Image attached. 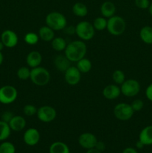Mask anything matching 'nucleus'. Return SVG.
<instances>
[{
	"label": "nucleus",
	"instance_id": "1",
	"mask_svg": "<svg viewBox=\"0 0 152 153\" xmlns=\"http://www.w3.org/2000/svg\"><path fill=\"white\" fill-rule=\"evenodd\" d=\"M87 47L84 41L81 40H73L67 43L64 50V55L70 62H77L86 56Z\"/></svg>",
	"mask_w": 152,
	"mask_h": 153
},
{
	"label": "nucleus",
	"instance_id": "2",
	"mask_svg": "<svg viewBox=\"0 0 152 153\" xmlns=\"http://www.w3.org/2000/svg\"><path fill=\"white\" fill-rule=\"evenodd\" d=\"M46 24L54 31H63L67 25V19L63 13L52 11L46 16Z\"/></svg>",
	"mask_w": 152,
	"mask_h": 153
},
{
	"label": "nucleus",
	"instance_id": "3",
	"mask_svg": "<svg viewBox=\"0 0 152 153\" xmlns=\"http://www.w3.org/2000/svg\"><path fill=\"white\" fill-rule=\"evenodd\" d=\"M30 79L37 86H45L50 82L51 75L47 69L39 66L31 69Z\"/></svg>",
	"mask_w": 152,
	"mask_h": 153
},
{
	"label": "nucleus",
	"instance_id": "4",
	"mask_svg": "<svg viewBox=\"0 0 152 153\" xmlns=\"http://www.w3.org/2000/svg\"><path fill=\"white\" fill-rule=\"evenodd\" d=\"M126 29V22L122 16L114 15L107 19V30L113 36H120Z\"/></svg>",
	"mask_w": 152,
	"mask_h": 153
},
{
	"label": "nucleus",
	"instance_id": "5",
	"mask_svg": "<svg viewBox=\"0 0 152 153\" xmlns=\"http://www.w3.org/2000/svg\"><path fill=\"white\" fill-rule=\"evenodd\" d=\"M95 30L92 23L88 21H80L75 26V34L83 41H88L93 38Z\"/></svg>",
	"mask_w": 152,
	"mask_h": 153
},
{
	"label": "nucleus",
	"instance_id": "6",
	"mask_svg": "<svg viewBox=\"0 0 152 153\" xmlns=\"http://www.w3.org/2000/svg\"><path fill=\"white\" fill-rule=\"evenodd\" d=\"M134 111L130 104L120 102L116 105L113 108V114L115 117L121 121H128L134 116Z\"/></svg>",
	"mask_w": 152,
	"mask_h": 153
},
{
	"label": "nucleus",
	"instance_id": "7",
	"mask_svg": "<svg viewBox=\"0 0 152 153\" xmlns=\"http://www.w3.org/2000/svg\"><path fill=\"white\" fill-rule=\"evenodd\" d=\"M121 93L127 97H134L139 93L141 86L139 82L134 79H125L121 85Z\"/></svg>",
	"mask_w": 152,
	"mask_h": 153
},
{
	"label": "nucleus",
	"instance_id": "8",
	"mask_svg": "<svg viewBox=\"0 0 152 153\" xmlns=\"http://www.w3.org/2000/svg\"><path fill=\"white\" fill-rule=\"evenodd\" d=\"M18 97V91L12 85H4L0 88V103L9 105L14 102Z\"/></svg>",
	"mask_w": 152,
	"mask_h": 153
},
{
	"label": "nucleus",
	"instance_id": "9",
	"mask_svg": "<svg viewBox=\"0 0 152 153\" xmlns=\"http://www.w3.org/2000/svg\"><path fill=\"white\" fill-rule=\"evenodd\" d=\"M37 117L40 121L43 123H51L55 120L57 111L50 105H43L37 108Z\"/></svg>",
	"mask_w": 152,
	"mask_h": 153
},
{
	"label": "nucleus",
	"instance_id": "10",
	"mask_svg": "<svg viewBox=\"0 0 152 153\" xmlns=\"http://www.w3.org/2000/svg\"><path fill=\"white\" fill-rule=\"evenodd\" d=\"M64 79L69 85H77L81 79V73L79 71L76 66H70L64 72Z\"/></svg>",
	"mask_w": 152,
	"mask_h": 153
},
{
	"label": "nucleus",
	"instance_id": "11",
	"mask_svg": "<svg viewBox=\"0 0 152 153\" xmlns=\"http://www.w3.org/2000/svg\"><path fill=\"white\" fill-rule=\"evenodd\" d=\"M1 41L4 44V47L12 49L16 46L19 42L17 34L12 30H4L1 34Z\"/></svg>",
	"mask_w": 152,
	"mask_h": 153
},
{
	"label": "nucleus",
	"instance_id": "12",
	"mask_svg": "<svg viewBox=\"0 0 152 153\" xmlns=\"http://www.w3.org/2000/svg\"><path fill=\"white\" fill-rule=\"evenodd\" d=\"M98 139L95 134L90 132H84L80 134L78 137V143L82 148L89 149L95 146Z\"/></svg>",
	"mask_w": 152,
	"mask_h": 153
},
{
	"label": "nucleus",
	"instance_id": "13",
	"mask_svg": "<svg viewBox=\"0 0 152 153\" xmlns=\"http://www.w3.org/2000/svg\"><path fill=\"white\" fill-rule=\"evenodd\" d=\"M23 140L26 145L34 146L40 140V133L37 128H29L24 132Z\"/></svg>",
	"mask_w": 152,
	"mask_h": 153
},
{
	"label": "nucleus",
	"instance_id": "14",
	"mask_svg": "<svg viewBox=\"0 0 152 153\" xmlns=\"http://www.w3.org/2000/svg\"><path fill=\"white\" fill-rule=\"evenodd\" d=\"M120 87L118 86L116 84L108 85L103 89V97L108 100H113L117 99L121 95Z\"/></svg>",
	"mask_w": 152,
	"mask_h": 153
},
{
	"label": "nucleus",
	"instance_id": "15",
	"mask_svg": "<svg viewBox=\"0 0 152 153\" xmlns=\"http://www.w3.org/2000/svg\"><path fill=\"white\" fill-rule=\"evenodd\" d=\"M42 61H43V57L40 52L38 51H31L27 55L26 64L30 68H35V67H39L41 64Z\"/></svg>",
	"mask_w": 152,
	"mask_h": 153
},
{
	"label": "nucleus",
	"instance_id": "16",
	"mask_svg": "<svg viewBox=\"0 0 152 153\" xmlns=\"http://www.w3.org/2000/svg\"><path fill=\"white\" fill-rule=\"evenodd\" d=\"M8 124L11 131H21L26 126V120L20 115H13Z\"/></svg>",
	"mask_w": 152,
	"mask_h": 153
},
{
	"label": "nucleus",
	"instance_id": "17",
	"mask_svg": "<svg viewBox=\"0 0 152 153\" xmlns=\"http://www.w3.org/2000/svg\"><path fill=\"white\" fill-rule=\"evenodd\" d=\"M139 140L145 146L152 145V125L147 126L141 130L139 134Z\"/></svg>",
	"mask_w": 152,
	"mask_h": 153
},
{
	"label": "nucleus",
	"instance_id": "18",
	"mask_svg": "<svg viewBox=\"0 0 152 153\" xmlns=\"http://www.w3.org/2000/svg\"><path fill=\"white\" fill-rule=\"evenodd\" d=\"M70 63V61L66 57L65 55H57L54 60V64L56 69L62 73H64L71 66Z\"/></svg>",
	"mask_w": 152,
	"mask_h": 153
},
{
	"label": "nucleus",
	"instance_id": "19",
	"mask_svg": "<svg viewBox=\"0 0 152 153\" xmlns=\"http://www.w3.org/2000/svg\"><path fill=\"white\" fill-rule=\"evenodd\" d=\"M116 10V5L114 4V3L110 1H106L103 2L101 4V7H100V10H101L102 16L107 18V19H109L111 16H114Z\"/></svg>",
	"mask_w": 152,
	"mask_h": 153
},
{
	"label": "nucleus",
	"instance_id": "20",
	"mask_svg": "<svg viewBox=\"0 0 152 153\" xmlns=\"http://www.w3.org/2000/svg\"><path fill=\"white\" fill-rule=\"evenodd\" d=\"M38 35L40 40L43 41L51 42L55 38V31L46 25L39 29Z\"/></svg>",
	"mask_w": 152,
	"mask_h": 153
},
{
	"label": "nucleus",
	"instance_id": "21",
	"mask_svg": "<svg viewBox=\"0 0 152 153\" xmlns=\"http://www.w3.org/2000/svg\"><path fill=\"white\" fill-rule=\"evenodd\" d=\"M139 37L145 44H152V27L149 25L143 26L139 31Z\"/></svg>",
	"mask_w": 152,
	"mask_h": 153
},
{
	"label": "nucleus",
	"instance_id": "22",
	"mask_svg": "<svg viewBox=\"0 0 152 153\" xmlns=\"http://www.w3.org/2000/svg\"><path fill=\"white\" fill-rule=\"evenodd\" d=\"M49 153H70L69 146L61 141L54 142L49 147Z\"/></svg>",
	"mask_w": 152,
	"mask_h": 153
},
{
	"label": "nucleus",
	"instance_id": "23",
	"mask_svg": "<svg viewBox=\"0 0 152 153\" xmlns=\"http://www.w3.org/2000/svg\"><path fill=\"white\" fill-rule=\"evenodd\" d=\"M72 12L76 16L84 17L88 14V8L83 3L76 2L72 6Z\"/></svg>",
	"mask_w": 152,
	"mask_h": 153
},
{
	"label": "nucleus",
	"instance_id": "24",
	"mask_svg": "<svg viewBox=\"0 0 152 153\" xmlns=\"http://www.w3.org/2000/svg\"><path fill=\"white\" fill-rule=\"evenodd\" d=\"M52 47L56 52H63L65 50L67 46V43L65 39L62 37H57L51 41Z\"/></svg>",
	"mask_w": 152,
	"mask_h": 153
},
{
	"label": "nucleus",
	"instance_id": "25",
	"mask_svg": "<svg viewBox=\"0 0 152 153\" xmlns=\"http://www.w3.org/2000/svg\"><path fill=\"white\" fill-rule=\"evenodd\" d=\"M76 67L78 69L79 71L81 73H87L92 69V62L89 59L86 58H83L78 61H77Z\"/></svg>",
	"mask_w": 152,
	"mask_h": 153
},
{
	"label": "nucleus",
	"instance_id": "26",
	"mask_svg": "<svg viewBox=\"0 0 152 153\" xmlns=\"http://www.w3.org/2000/svg\"><path fill=\"white\" fill-rule=\"evenodd\" d=\"M11 129L9 126L8 123L0 120V141H4L10 135Z\"/></svg>",
	"mask_w": 152,
	"mask_h": 153
},
{
	"label": "nucleus",
	"instance_id": "27",
	"mask_svg": "<svg viewBox=\"0 0 152 153\" xmlns=\"http://www.w3.org/2000/svg\"><path fill=\"white\" fill-rule=\"evenodd\" d=\"M92 25L95 31H104L107 29V19L104 16H98L92 22Z\"/></svg>",
	"mask_w": 152,
	"mask_h": 153
},
{
	"label": "nucleus",
	"instance_id": "28",
	"mask_svg": "<svg viewBox=\"0 0 152 153\" xmlns=\"http://www.w3.org/2000/svg\"><path fill=\"white\" fill-rule=\"evenodd\" d=\"M40 37L38 34L34 32H28L24 36V41L28 45H36L39 42Z\"/></svg>",
	"mask_w": 152,
	"mask_h": 153
},
{
	"label": "nucleus",
	"instance_id": "29",
	"mask_svg": "<svg viewBox=\"0 0 152 153\" xmlns=\"http://www.w3.org/2000/svg\"><path fill=\"white\" fill-rule=\"evenodd\" d=\"M112 79L115 84L121 85L125 81V73L121 70H116L112 74Z\"/></svg>",
	"mask_w": 152,
	"mask_h": 153
},
{
	"label": "nucleus",
	"instance_id": "30",
	"mask_svg": "<svg viewBox=\"0 0 152 153\" xmlns=\"http://www.w3.org/2000/svg\"><path fill=\"white\" fill-rule=\"evenodd\" d=\"M31 75V69L28 67H21L18 69L16 72V76L20 80H27L30 79Z\"/></svg>",
	"mask_w": 152,
	"mask_h": 153
},
{
	"label": "nucleus",
	"instance_id": "31",
	"mask_svg": "<svg viewBox=\"0 0 152 153\" xmlns=\"http://www.w3.org/2000/svg\"><path fill=\"white\" fill-rule=\"evenodd\" d=\"M0 153H16V147L9 141H4L0 144Z\"/></svg>",
	"mask_w": 152,
	"mask_h": 153
},
{
	"label": "nucleus",
	"instance_id": "32",
	"mask_svg": "<svg viewBox=\"0 0 152 153\" xmlns=\"http://www.w3.org/2000/svg\"><path fill=\"white\" fill-rule=\"evenodd\" d=\"M23 114L27 117H32L34 115L37 114V108L35 107V105L31 104L25 105L23 107Z\"/></svg>",
	"mask_w": 152,
	"mask_h": 153
},
{
	"label": "nucleus",
	"instance_id": "33",
	"mask_svg": "<svg viewBox=\"0 0 152 153\" xmlns=\"http://www.w3.org/2000/svg\"><path fill=\"white\" fill-rule=\"evenodd\" d=\"M131 105L132 107L133 110L134 111V112L140 111L143 108V107H144V102L140 99H137V100H134L132 102Z\"/></svg>",
	"mask_w": 152,
	"mask_h": 153
},
{
	"label": "nucleus",
	"instance_id": "34",
	"mask_svg": "<svg viewBox=\"0 0 152 153\" xmlns=\"http://www.w3.org/2000/svg\"><path fill=\"white\" fill-rule=\"evenodd\" d=\"M135 5L139 9H148L150 5L149 0H134Z\"/></svg>",
	"mask_w": 152,
	"mask_h": 153
},
{
	"label": "nucleus",
	"instance_id": "35",
	"mask_svg": "<svg viewBox=\"0 0 152 153\" xmlns=\"http://www.w3.org/2000/svg\"><path fill=\"white\" fill-rule=\"evenodd\" d=\"M63 31L67 35H74V34H75V26H73V25H69L68 26V25H66L63 29Z\"/></svg>",
	"mask_w": 152,
	"mask_h": 153
},
{
	"label": "nucleus",
	"instance_id": "36",
	"mask_svg": "<svg viewBox=\"0 0 152 153\" xmlns=\"http://www.w3.org/2000/svg\"><path fill=\"white\" fill-rule=\"evenodd\" d=\"M13 116V114L10 113V111H5L2 114V115H1V120L4 121V122L9 123V121L11 120Z\"/></svg>",
	"mask_w": 152,
	"mask_h": 153
},
{
	"label": "nucleus",
	"instance_id": "37",
	"mask_svg": "<svg viewBox=\"0 0 152 153\" xmlns=\"http://www.w3.org/2000/svg\"><path fill=\"white\" fill-rule=\"evenodd\" d=\"M145 97L152 102V83L150 84L145 89Z\"/></svg>",
	"mask_w": 152,
	"mask_h": 153
},
{
	"label": "nucleus",
	"instance_id": "38",
	"mask_svg": "<svg viewBox=\"0 0 152 153\" xmlns=\"http://www.w3.org/2000/svg\"><path fill=\"white\" fill-rule=\"evenodd\" d=\"M95 149H98V151H100V152H103V151L106 149V145L104 142L98 141V140L96 143V144H95Z\"/></svg>",
	"mask_w": 152,
	"mask_h": 153
},
{
	"label": "nucleus",
	"instance_id": "39",
	"mask_svg": "<svg viewBox=\"0 0 152 153\" xmlns=\"http://www.w3.org/2000/svg\"><path fill=\"white\" fill-rule=\"evenodd\" d=\"M122 153H138V152L133 147H127L122 151Z\"/></svg>",
	"mask_w": 152,
	"mask_h": 153
},
{
	"label": "nucleus",
	"instance_id": "40",
	"mask_svg": "<svg viewBox=\"0 0 152 153\" xmlns=\"http://www.w3.org/2000/svg\"><path fill=\"white\" fill-rule=\"evenodd\" d=\"M86 153H101V152H100V151H98V149H95V148L94 147V148H92V149H87V151H86Z\"/></svg>",
	"mask_w": 152,
	"mask_h": 153
},
{
	"label": "nucleus",
	"instance_id": "41",
	"mask_svg": "<svg viewBox=\"0 0 152 153\" xmlns=\"http://www.w3.org/2000/svg\"><path fill=\"white\" fill-rule=\"evenodd\" d=\"M136 146H137V149H142V148L145 146V145L143 144V143H142L141 141H139V140H138V141L137 142V143H136Z\"/></svg>",
	"mask_w": 152,
	"mask_h": 153
},
{
	"label": "nucleus",
	"instance_id": "42",
	"mask_svg": "<svg viewBox=\"0 0 152 153\" xmlns=\"http://www.w3.org/2000/svg\"><path fill=\"white\" fill-rule=\"evenodd\" d=\"M3 61H4V55H3L2 52H0V66L2 64Z\"/></svg>",
	"mask_w": 152,
	"mask_h": 153
},
{
	"label": "nucleus",
	"instance_id": "43",
	"mask_svg": "<svg viewBox=\"0 0 152 153\" xmlns=\"http://www.w3.org/2000/svg\"><path fill=\"white\" fill-rule=\"evenodd\" d=\"M148 9L149 13H150L151 16H152V2L150 3V5H149V7Z\"/></svg>",
	"mask_w": 152,
	"mask_h": 153
},
{
	"label": "nucleus",
	"instance_id": "44",
	"mask_svg": "<svg viewBox=\"0 0 152 153\" xmlns=\"http://www.w3.org/2000/svg\"><path fill=\"white\" fill-rule=\"evenodd\" d=\"M4 44H3L2 42H1V40H0V52H1V51L3 50V49H4Z\"/></svg>",
	"mask_w": 152,
	"mask_h": 153
}]
</instances>
